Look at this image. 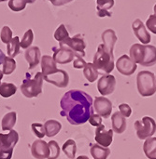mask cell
Masks as SVG:
<instances>
[{
    "instance_id": "obj_1",
    "label": "cell",
    "mask_w": 156,
    "mask_h": 159,
    "mask_svg": "<svg viewBox=\"0 0 156 159\" xmlns=\"http://www.w3.org/2000/svg\"><path fill=\"white\" fill-rule=\"evenodd\" d=\"M93 98L84 91L71 89L65 93L60 102L63 117H66L71 125H82L89 121L90 116L94 114Z\"/></svg>"
},
{
    "instance_id": "obj_2",
    "label": "cell",
    "mask_w": 156,
    "mask_h": 159,
    "mask_svg": "<svg viewBox=\"0 0 156 159\" xmlns=\"http://www.w3.org/2000/svg\"><path fill=\"white\" fill-rule=\"evenodd\" d=\"M94 65L99 74H110L114 69V56L111 54L103 44L97 48L96 53L94 56Z\"/></svg>"
},
{
    "instance_id": "obj_3",
    "label": "cell",
    "mask_w": 156,
    "mask_h": 159,
    "mask_svg": "<svg viewBox=\"0 0 156 159\" xmlns=\"http://www.w3.org/2000/svg\"><path fill=\"white\" fill-rule=\"evenodd\" d=\"M43 80V75L40 72L37 73L33 79H31V75L29 74H26L25 78L21 85V91L23 96L26 98H35L41 94Z\"/></svg>"
},
{
    "instance_id": "obj_4",
    "label": "cell",
    "mask_w": 156,
    "mask_h": 159,
    "mask_svg": "<svg viewBox=\"0 0 156 159\" xmlns=\"http://www.w3.org/2000/svg\"><path fill=\"white\" fill-rule=\"evenodd\" d=\"M137 87L142 97H150L155 94L156 79L154 73L150 71H141L137 76Z\"/></svg>"
},
{
    "instance_id": "obj_5",
    "label": "cell",
    "mask_w": 156,
    "mask_h": 159,
    "mask_svg": "<svg viewBox=\"0 0 156 159\" xmlns=\"http://www.w3.org/2000/svg\"><path fill=\"white\" fill-rule=\"evenodd\" d=\"M134 126L140 140H147L156 132V122L150 116H144L141 120H137Z\"/></svg>"
},
{
    "instance_id": "obj_6",
    "label": "cell",
    "mask_w": 156,
    "mask_h": 159,
    "mask_svg": "<svg viewBox=\"0 0 156 159\" xmlns=\"http://www.w3.org/2000/svg\"><path fill=\"white\" fill-rule=\"evenodd\" d=\"M59 46L68 47L75 53V57L83 58L85 56L84 49L86 48V44L84 42V39L82 38V36L80 34H76L73 37H69L64 43H59Z\"/></svg>"
},
{
    "instance_id": "obj_7",
    "label": "cell",
    "mask_w": 156,
    "mask_h": 159,
    "mask_svg": "<svg viewBox=\"0 0 156 159\" xmlns=\"http://www.w3.org/2000/svg\"><path fill=\"white\" fill-rule=\"evenodd\" d=\"M19 141V134L14 129L7 134L0 133V153H13V149Z\"/></svg>"
},
{
    "instance_id": "obj_8",
    "label": "cell",
    "mask_w": 156,
    "mask_h": 159,
    "mask_svg": "<svg viewBox=\"0 0 156 159\" xmlns=\"http://www.w3.org/2000/svg\"><path fill=\"white\" fill-rule=\"evenodd\" d=\"M53 60L56 63L66 64L75 59V53L66 46H59V48H52Z\"/></svg>"
},
{
    "instance_id": "obj_9",
    "label": "cell",
    "mask_w": 156,
    "mask_h": 159,
    "mask_svg": "<svg viewBox=\"0 0 156 159\" xmlns=\"http://www.w3.org/2000/svg\"><path fill=\"white\" fill-rule=\"evenodd\" d=\"M115 65H116V68H117L118 72L121 73L124 75H126V76L133 75L136 72L137 68H138L137 63L134 62L131 60V58L129 56H127V55L121 56L117 60Z\"/></svg>"
},
{
    "instance_id": "obj_10",
    "label": "cell",
    "mask_w": 156,
    "mask_h": 159,
    "mask_svg": "<svg viewBox=\"0 0 156 159\" xmlns=\"http://www.w3.org/2000/svg\"><path fill=\"white\" fill-rule=\"evenodd\" d=\"M94 110H95L97 115L107 119L111 115L112 103L109 99L105 98L104 96L96 97L94 101Z\"/></svg>"
},
{
    "instance_id": "obj_11",
    "label": "cell",
    "mask_w": 156,
    "mask_h": 159,
    "mask_svg": "<svg viewBox=\"0 0 156 159\" xmlns=\"http://www.w3.org/2000/svg\"><path fill=\"white\" fill-rule=\"evenodd\" d=\"M116 87V79L112 75H104L97 82V89L103 96L113 93Z\"/></svg>"
},
{
    "instance_id": "obj_12",
    "label": "cell",
    "mask_w": 156,
    "mask_h": 159,
    "mask_svg": "<svg viewBox=\"0 0 156 159\" xmlns=\"http://www.w3.org/2000/svg\"><path fill=\"white\" fill-rule=\"evenodd\" d=\"M113 130H105V126L102 124L95 129V140L97 144L108 148L113 141Z\"/></svg>"
},
{
    "instance_id": "obj_13",
    "label": "cell",
    "mask_w": 156,
    "mask_h": 159,
    "mask_svg": "<svg viewBox=\"0 0 156 159\" xmlns=\"http://www.w3.org/2000/svg\"><path fill=\"white\" fill-rule=\"evenodd\" d=\"M46 82L51 83L52 85H54L57 88H66L67 87L68 83H69V75L68 74L62 69H59L56 73L52 74L51 75H49L47 77L43 78Z\"/></svg>"
},
{
    "instance_id": "obj_14",
    "label": "cell",
    "mask_w": 156,
    "mask_h": 159,
    "mask_svg": "<svg viewBox=\"0 0 156 159\" xmlns=\"http://www.w3.org/2000/svg\"><path fill=\"white\" fill-rule=\"evenodd\" d=\"M31 154L33 157L36 159L48 158L50 155V149L48 143L41 139L35 141L31 146Z\"/></svg>"
},
{
    "instance_id": "obj_15",
    "label": "cell",
    "mask_w": 156,
    "mask_h": 159,
    "mask_svg": "<svg viewBox=\"0 0 156 159\" xmlns=\"http://www.w3.org/2000/svg\"><path fill=\"white\" fill-rule=\"evenodd\" d=\"M132 29L134 31V34H136V36L138 37V39L144 45H147L151 42V34H149V32L147 31L144 23L141 21V20L137 19L134 20V22L132 23Z\"/></svg>"
},
{
    "instance_id": "obj_16",
    "label": "cell",
    "mask_w": 156,
    "mask_h": 159,
    "mask_svg": "<svg viewBox=\"0 0 156 159\" xmlns=\"http://www.w3.org/2000/svg\"><path fill=\"white\" fill-rule=\"evenodd\" d=\"M140 64L146 67L156 64V47L152 45H143Z\"/></svg>"
},
{
    "instance_id": "obj_17",
    "label": "cell",
    "mask_w": 156,
    "mask_h": 159,
    "mask_svg": "<svg viewBox=\"0 0 156 159\" xmlns=\"http://www.w3.org/2000/svg\"><path fill=\"white\" fill-rule=\"evenodd\" d=\"M26 61L29 64V70L34 69L40 61V49L38 47H30L24 53Z\"/></svg>"
},
{
    "instance_id": "obj_18",
    "label": "cell",
    "mask_w": 156,
    "mask_h": 159,
    "mask_svg": "<svg viewBox=\"0 0 156 159\" xmlns=\"http://www.w3.org/2000/svg\"><path fill=\"white\" fill-rule=\"evenodd\" d=\"M111 124L112 130L118 134H122L126 129V119L125 117L118 111L111 116Z\"/></svg>"
},
{
    "instance_id": "obj_19",
    "label": "cell",
    "mask_w": 156,
    "mask_h": 159,
    "mask_svg": "<svg viewBox=\"0 0 156 159\" xmlns=\"http://www.w3.org/2000/svg\"><path fill=\"white\" fill-rule=\"evenodd\" d=\"M102 40H103V45L105 48L111 53L113 54V48L115 46V43L117 42V36L115 32L112 29H108L104 31L102 34Z\"/></svg>"
},
{
    "instance_id": "obj_20",
    "label": "cell",
    "mask_w": 156,
    "mask_h": 159,
    "mask_svg": "<svg viewBox=\"0 0 156 159\" xmlns=\"http://www.w3.org/2000/svg\"><path fill=\"white\" fill-rule=\"evenodd\" d=\"M114 6V0H96V8L98 17H111V13L109 9L112 8Z\"/></svg>"
},
{
    "instance_id": "obj_21",
    "label": "cell",
    "mask_w": 156,
    "mask_h": 159,
    "mask_svg": "<svg viewBox=\"0 0 156 159\" xmlns=\"http://www.w3.org/2000/svg\"><path fill=\"white\" fill-rule=\"evenodd\" d=\"M44 128H45L46 136L49 138H51L60 132V130L62 129V124L57 120L51 119V120L46 121V123L44 124Z\"/></svg>"
},
{
    "instance_id": "obj_22",
    "label": "cell",
    "mask_w": 156,
    "mask_h": 159,
    "mask_svg": "<svg viewBox=\"0 0 156 159\" xmlns=\"http://www.w3.org/2000/svg\"><path fill=\"white\" fill-rule=\"evenodd\" d=\"M17 114L16 112H9L6 114L1 121V128L3 131H10L16 124Z\"/></svg>"
},
{
    "instance_id": "obj_23",
    "label": "cell",
    "mask_w": 156,
    "mask_h": 159,
    "mask_svg": "<svg viewBox=\"0 0 156 159\" xmlns=\"http://www.w3.org/2000/svg\"><path fill=\"white\" fill-rule=\"evenodd\" d=\"M143 151L149 159H156V137H151L145 141Z\"/></svg>"
},
{
    "instance_id": "obj_24",
    "label": "cell",
    "mask_w": 156,
    "mask_h": 159,
    "mask_svg": "<svg viewBox=\"0 0 156 159\" xmlns=\"http://www.w3.org/2000/svg\"><path fill=\"white\" fill-rule=\"evenodd\" d=\"M90 152L94 159H107L110 155V150L109 148L103 147L99 144H92Z\"/></svg>"
},
{
    "instance_id": "obj_25",
    "label": "cell",
    "mask_w": 156,
    "mask_h": 159,
    "mask_svg": "<svg viewBox=\"0 0 156 159\" xmlns=\"http://www.w3.org/2000/svg\"><path fill=\"white\" fill-rule=\"evenodd\" d=\"M21 48V41L18 36H15L11 39V41L7 45V52L8 57L15 58L20 53Z\"/></svg>"
},
{
    "instance_id": "obj_26",
    "label": "cell",
    "mask_w": 156,
    "mask_h": 159,
    "mask_svg": "<svg viewBox=\"0 0 156 159\" xmlns=\"http://www.w3.org/2000/svg\"><path fill=\"white\" fill-rule=\"evenodd\" d=\"M83 75H84L85 78L90 83H93V82H95L97 79L98 75H99V72L95 67L94 63L87 62L86 65H85V67L83 68Z\"/></svg>"
},
{
    "instance_id": "obj_27",
    "label": "cell",
    "mask_w": 156,
    "mask_h": 159,
    "mask_svg": "<svg viewBox=\"0 0 156 159\" xmlns=\"http://www.w3.org/2000/svg\"><path fill=\"white\" fill-rule=\"evenodd\" d=\"M62 150L65 153V155L69 159L75 158V156H76V153H77V145H76L75 141L71 140V139L67 140L64 143V145L62 147Z\"/></svg>"
},
{
    "instance_id": "obj_28",
    "label": "cell",
    "mask_w": 156,
    "mask_h": 159,
    "mask_svg": "<svg viewBox=\"0 0 156 159\" xmlns=\"http://www.w3.org/2000/svg\"><path fill=\"white\" fill-rule=\"evenodd\" d=\"M17 91V87L12 83H1L0 85V96L3 98H9L13 96Z\"/></svg>"
},
{
    "instance_id": "obj_29",
    "label": "cell",
    "mask_w": 156,
    "mask_h": 159,
    "mask_svg": "<svg viewBox=\"0 0 156 159\" xmlns=\"http://www.w3.org/2000/svg\"><path fill=\"white\" fill-rule=\"evenodd\" d=\"M16 69V61L13 58L10 57H5V60L3 61V74L9 75H11Z\"/></svg>"
},
{
    "instance_id": "obj_30",
    "label": "cell",
    "mask_w": 156,
    "mask_h": 159,
    "mask_svg": "<svg viewBox=\"0 0 156 159\" xmlns=\"http://www.w3.org/2000/svg\"><path fill=\"white\" fill-rule=\"evenodd\" d=\"M54 38L59 42V43H64L66 40L69 38V34L64 24L59 25V27L56 29L54 33Z\"/></svg>"
},
{
    "instance_id": "obj_31",
    "label": "cell",
    "mask_w": 156,
    "mask_h": 159,
    "mask_svg": "<svg viewBox=\"0 0 156 159\" xmlns=\"http://www.w3.org/2000/svg\"><path fill=\"white\" fill-rule=\"evenodd\" d=\"M33 39H34V34L33 31L31 29L27 30L25 32V34H23L22 41H21V48H29V47L31 46V44L33 43Z\"/></svg>"
},
{
    "instance_id": "obj_32",
    "label": "cell",
    "mask_w": 156,
    "mask_h": 159,
    "mask_svg": "<svg viewBox=\"0 0 156 159\" xmlns=\"http://www.w3.org/2000/svg\"><path fill=\"white\" fill-rule=\"evenodd\" d=\"M27 4V0H9L8 7L15 12L22 11L25 8Z\"/></svg>"
},
{
    "instance_id": "obj_33",
    "label": "cell",
    "mask_w": 156,
    "mask_h": 159,
    "mask_svg": "<svg viewBox=\"0 0 156 159\" xmlns=\"http://www.w3.org/2000/svg\"><path fill=\"white\" fill-rule=\"evenodd\" d=\"M49 149H50V155L48 159H57L60 156V147L58 143L55 141H51L48 143Z\"/></svg>"
},
{
    "instance_id": "obj_34",
    "label": "cell",
    "mask_w": 156,
    "mask_h": 159,
    "mask_svg": "<svg viewBox=\"0 0 156 159\" xmlns=\"http://www.w3.org/2000/svg\"><path fill=\"white\" fill-rule=\"evenodd\" d=\"M0 38H1V41L4 44H7V45L11 41V39H12V31L8 26H4L2 28L1 33H0Z\"/></svg>"
},
{
    "instance_id": "obj_35",
    "label": "cell",
    "mask_w": 156,
    "mask_h": 159,
    "mask_svg": "<svg viewBox=\"0 0 156 159\" xmlns=\"http://www.w3.org/2000/svg\"><path fill=\"white\" fill-rule=\"evenodd\" d=\"M31 129L33 133L38 138V139H42L44 138V136H46L45 134V128L44 125L41 123H33L31 125Z\"/></svg>"
},
{
    "instance_id": "obj_36",
    "label": "cell",
    "mask_w": 156,
    "mask_h": 159,
    "mask_svg": "<svg viewBox=\"0 0 156 159\" xmlns=\"http://www.w3.org/2000/svg\"><path fill=\"white\" fill-rule=\"evenodd\" d=\"M146 27L152 33L156 34V15H151L146 21Z\"/></svg>"
},
{
    "instance_id": "obj_37",
    "label": "cell",
    "mask_w": 156,
    "mask_h": 159,
    "mask_svg": "<svg viewBox=\"0 0 156 159\" xmlns=\"http://www.w3.org/2000/svg\"><path fill=\"white\" fill-rule=\"evenodd\" d=\"M119 112L126 118V117H129L132 114V109L131 107L126 104V103H122L119 105Z\"/></svg>"
},
{
    "instance_id": "obj_38",
    "label": "cell",
    "mask_w": 156,
    "mask_h": 159,
    "mask_svg": "<svg viewBox=\"0 0 156 159\" xmlns=\"http://www.w3.org/2000/svg\"><path fill=\"white\" fill-rule=\"evenodd\" d=\"M89 123L94 126V127H99L100 125H102V118L99 115H95V114H93L90 118H89Z\"/></svg>"
},
{
    "instance_id": "obj_39",
    "label": "cell",
    "mask_w": 156,
    "mask_h": 159,
    "mask_svg": "<svg viewBox=\"0 0 156 159\" xmlns=\"http://www.w3.org/2000/svg\"><path fill=\"white\" fill-rule=\"evenodd\" d=\"M86 61L83 60V58L81 57H75L74 61H73V67L76 69H82L85 67L86 65Z\"/></svg>"
},
{
    "instance_id": "obj_40",
    "label": "cell",
    "mask_w": 156,
    "mask_h": 159,
    "mask_svg": "<svg viewBox=\"0 0 156 159\" xmlns=\"http://www.w3.org/2000/svg\"><path fill=\"white\" fill-rule=\"evenodd\" d=\"M71 1H73V0H55L54 2H52V4L54 6H63V5L67 4Z\"/></svg>"
},
{
    "instance_id": "obj_41",
    "label": "cell",
    "mask_w": 156,
    "mask_h": 159,
    "mask_svg": "<svg viewBox=\"0 0 156 159\" xmlns=\"http://www.w3.org/2000/svg\"><path fill=\"white\" fill-rule=\"evenodd\" d=\"M5 57H6V55H5L4 52L0 49V65L3 64V61H4V60H5Z\"/></svg>"
},
{
    "instance_id": "obj_42",
    "label": "cell",
    "mask_w": 156,
    "mask_h": 159,
    "mask_svg": "<svg viewBox=\"0 0 156 159\" xmlns=\"http://www.w3.org/2000/svg\"><path fill=\"white\" fill-rule=\"evenodd\" d=\"M77 159H89V157L86 156H80L79 157H77Z\"/></svg>"
},
{
    "instance_id": "obj_43",
    "label": "cell",
    "mask_w": 156,
    "mask_h": 159,
    "mask_svg": "<svg viewBox=\"0 0 156 159\" xmlns=\"http://www.w3.org/2000/svg\"><path fill=\"white\" fill-rule=\"evenodd\" d=\"M36 0H27V3H30V4H33Z\"/></svg>"
},
{
    "instance_id": "obj_44",
    "label": "cell",
    "mask_w": 156,
    "mask_h": 159,
    "mask_svg": "<svg viewBox=\"0 0 156 159\" xmlns=\"http://www.w3.org/2000/svg\"><path fill=\"white\" fill-rule=\"evenodd\" d=\"M154 15H156V4L154 5Z\"/></svg>"
},
{
    "instance_id": "obj_45",
    "label": "cell",
    "mask_w": 156,
    "mask_h": 159,
    "mask_svg": "<svg viewBox=\"0 0 156 159\" xmlns=\"http://www.w3.org/2000/svg\"><path fill=\"white\" fill-rule=\"evenodd\" d=\"M49 1H51V3H52V2H54V1H55V0H49Z\"/></svg>"
},
{
    "instance_id": "obj_46",
    "label": "cell",
    "mask_w": 156,
    "mask_h": 159,
    "mask_svg": "<svg viewBox=\"0 0 156 159\" xmlns=\"http://www.w3.org/2000/svg\"><path fill=\"white\" fill-rule=\"evenodd\" d=\"M4 1H7V0H0V2H4Z\"/></svg>"
},
{
    "instance_id": "obj_47",
    "label": "cell",
    "mask_w": 156,
    "mask_h": 159,
    "mask_svg": "<svg viewBox=\"0 0 156 159\" xmlns=\"http://www.w3.org/2000/svg\"><path fill=\"white\" fill-rule=\"evenodd\" d=\"M0 82H1V79H0ZM0 85H1V83H0Z\"/></svg>"
},
{
    "instance_id": "obj_48",
    "label": "cell",
    "mask_w": 156,
    "mask_h": 159,
    "mask_svg": "<svg viewBox=\"0 0 156 159\" xmlns=\"http://www.w3.org/2000/svg\"><path fill=\"white\" fill-rule=\"evenodd\" d=\"M155 79H156V78H155Z\"/></svg>"
}]
</instances>
